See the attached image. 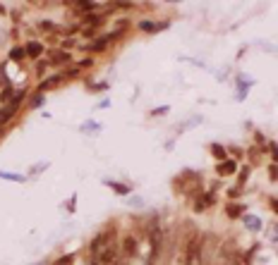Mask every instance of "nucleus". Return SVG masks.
Wrapping results in <instances>:
<instances>
[{
  "label": "nucleus",
  "mask_w": 278,
  "mask_h": 265,
  "mask_svg": "<svg viewBox=\"0 0 278 265\" xmlns=\"http://www.w3.org/2000/svg\"><path fill=\"white\" fill-rule=\"evenodd\" d=\"M266 175H269V179H271V182H278V165H274V162H271V165L266 167Z\"/></svg>",
  "instance_id": "obj_21"
},
{
  "label": "nucleus",
  "mask_w": 278,
  "mask_h": 265,
  "mask_svg": "<svg viewBox=\"0 0 278 265\" xmlns=\"http://www.w3.org/2000/svg\"><path fill=\"white\" fill-rule=\"evenodd\" d=\"M113 265H130L127 261H113Z\"/></svg>",
  "instance_id": "obj_27"
},
{
  "label": "nucleus",
  "mask_w": 278,
  "mask_h": 265,
  "mask_svg": "<svg viewBox=\"0 0 278 265\" xmlns=\"http://www.w3.org/2000/svg\"><path fill=\"white\" fill-rule=\"evenodd\" d=\"M225 194H228V198H230V201H238V198L242 196V189H240V186H230Z\"/></svg>",
  "instance_id": "obj_20"
},
{
  "label": "nucleus",
  "mask_w": 278,
  "mask_h": 265,
  "mask_svg": "<svg viewBox=\"0 0 278 265\" xmlns=\"http://www.w3.org/2000/svg\"><path fill=\"white\" fill-rule=\"evenodd\" d=\"M209 153L216 158V162L228 160V148H225V146H221V143H211V146H209Z\"/></svg>",
  "instance_id": "obj_12"
},
{
  "label": "nucleus",
  "mask_w": 278,
  "mask_h": 265,
  "mask_svg": "<svg viewBox=\"0 0 278 265\" xmlns=\"http://www.w3.org/2000/svg\"><path fill=\"white\" fill-rule=\"evenodd\" d=\"M202 248L204 237L199 232H192L185 241V265H202Z\"/></svg>",
  "instance_id": "obj_1"
},
{
  "label": "nucleus",
  "mask_w": 278,
  "mask_h": 265,
  "mask_svg": "<svg viewBox=\"0 0 278 265\" xmlns=\"http://www.w3.org/2000/svg\"><path fill=\"white\" fill-rule=\"evenodd\" d=\"M269 208H271V211H274V212L278 215V196H274V198H269Z\"/></svg>",
  "instance_id": "obj_24"
},
{
  "label": "nucleus",
  "mask_w": 278,
  "mask_h": 265,
  "mask_svg": "<svg viewBox=\"0 0 278 265\" xmlns=\"http://www.w3.org/2000/svg\"><path fill=\"white\" fill-rule=\"evenodd\" d=\"M48 67H51V62H48V60H38V62H36V74H38V77H41V74H46Z\"/></svg>",
  "instance_id": "obj_22"
},
{
  "label": "nucleus",
  "mask_w": 278,
  "mask_h": 265,
  "mask_svg": "<svg viewBox=\"0 0 278 265\" xmlns=\"http://www.w3.org/2000/svg\"><path fill=\"white\" fill-rule=\"evenodd\" d=\"M166 112H168V106H161V107L154 110V115H166Z\"/></svg>",
  "instance_id": "obj_25"
},
{
  "label": "nucleus",
  "mask_w": 278,
  "mask_h": 265,
  "mask_svg": "<svg viewBox=\"0 0 278 265\" xmlns=\"http://www.w3.org/2000/svg\"><path fill=\"white\" fill-rule=\"evenodd\" d=\"M46 103V96L43 93H34V98L29 101V110H36V107H41Z\"/></svg>",
  "instance_id": "obj_17"
},
{
  "label": "nucleus",
  "mask_w": 278,
  "mask_h": 265,
  "mask_svg": "<svg viewBox=\"0 0 278 265\" xmlns=\"http://www.w3.org/2000/svg\"><path fill=\"white\" fill-rule=\"evenodd\" d=\"M108 186H111L115 194H120V196L132 194V186H127V184H120V182H108Z\"/></svg>",
  "instance_id": "obj_15"
},
{
  "label": "nucleus",
  "mask_w": 278,
  "mask_h": 265,
  "mask_svg": "<svg viewBox=\"0 0 278 265\" xmlns=\"http://www.w3.org/2000/svg\"><path fill=\"white\" fill-rule=\"evenodd\" d=\"M266 156L271 158V162H274V165H278V143L276 141H269V143H266Z\"/></svg>",
  "instance_id": "obj_16"
},
{
  "label": "nucleus",
  "mask_w": 278,
  "mask_h": 265,
  "mask_svg": "<svg viewBox=\"0 0 278 265\" xmlns=\"http://www.w3.org/2000/svg\"><path fill=\"white\" fill-rule=\"evenodd\" d=\"M249 175H252V165H240V170H238V175H235V186L245 189V184H247Z\"/></svg>",
  "instance_id": "obj_11"
},
{
  "label": "nucleus",
  "mask_w": 278,
  "mask_h": 265,
  "mask_svg": "<svg viewBox=\"0 0 278 265\" xmlns=\"http://www.w3.org/2000/svg\"><path fill=\"white\" fill-rule=\"evenodd\" d=\"M108 48H111V41H108V36H106V34H101L98 38H96V41H92V43H87V46H84L82 51H84V53H93V55H98V53H106Z\"/></svg>",
  "instance_id": "obj_7"
},
{
  "label": "nucleus",
  "mask_w": 278,
  "mask_h": 265,
  "mask_svg": "<svg viewBox=\"0 0 278 265\" xmlns=\"http://www.w3.org/2000/svg\"><path fill=\"white\" fill-rule=\"evenodd\" d=\"M257 248H259V246H257V244H254V246L249 248V251H247V253L242 256V263H245V265H252V258H254V253H257Z\"/></svg>",
  "instance_id": "obj_19"
},
{
  "label": "nucleus",
  "mask_w": 278,
  "mask_h": 265,
  "mask_svg": "<svg viewBox=\"0 0 278 265\" xmlns=\"http://www.w3.org/2000/svg\"><path fill=\"white\" fill-rule=\"evenodd\" d=\"M92 65H93L92 57H84V60H79V62H77V67H79V70H84V67H92Z\"/></svg>",
  "instance_id": "obj_23"
},
{
  "label": "nucleus",
  "mask_w": 278,
  "mask_h": 265,
  "mask_svg": "<svg viewBox=\"0 0 278 265\" xmlns=\"http://www.w3.org/2000/svg\"><path fill=\"white\" fill-rule=\"evenodd\" d=\"M10 60H12V62H24V60H27L24 46H12V48H10Z\"/></svg>",
  "instance_id": "obj_14"
},
{
  "label": "nucleus",
  "mask_w": 278,
  "mask_h": 265,
  "mask_svg": "<svg viewBox=\"0 0 278 265\" xmlns=\"http://www.w3.org/2000/svg\"><path fill=\"white\" fill-rule=\"evenodd\" d=\"M120 253H123L125 258H134V256L139 253V239H137L134 234L123 237V241H120Z\"/></svg>",
  "instance_id": "obj_4"
},
{
  "label": "nucleus",
  "mask_w": 278,
  "mask_h": 265,
  "mask_svg": "<svg viewBox=\"0 0 278 265\" xmlns=\"http://www.w3.org/2000/svg\"><path fill=\"white\" fill-rule=\"evenodd\" d=\"M242 220H245V225H247V230H252V232H259L261 230V220L257 217V215H242Z\"/></svg>",
  "instance_id": "obj_13"
},
{
  "label": "nucleus",
  "mask_w": 278,
  "mask_h": 265,
  "mask_svg": "<svg viewBox=\"0 0 278 265\" xmlns=\"http://www.w3.org/2000/svg\"><path fill=\"white\" fill-rule=\"evenodd\" d=\"M67 79H65V74L62 72H56V74H51V77H46V79H41L36 84V93H43V91H56L65 84Z\"/></svg>",
  "instance_id": "obj_2"
},
{
  "label": "nucleus",
  "mask_w": 278,
  "mask_h": 265,
  "mask_svg": "<svg viewBox=\"0 0 278 265\" xmlns=\"http://www.w3.org/2000/svg\"><path fill=\"white\" fill-rule=\"evenodd\" d=\"M245 212H247V206L240 203V201H228V203H225V217H228V220H238Z\"/></svg>",
  "instance_id": "obj_9"
},
{
  "label": "nucleus",
  "mask_w": 278,
  "mask_h": 265,
  "mask_svg": "<svg viewBox=\"0 0 278 265\" xmlns=\"http://www.w3.org/2000/svg\"><path fill=\"white\" fill-rule=\"evenodd\" d=\"M5 15H7V7H5V5H0V17H5Z\"/></svg>",
  "instance_id": "obj_26"
},
{
  "label": "nucleus",
  "mask_w": 278,
  "mask_h": 265,
  "mask_svg": "<svg viewBox=\"0 0 278 265\" xmlns=\"http://www.w3.org/2000/svg\"><path fill=\"white\" fill-rule=\"evenodd\" d=\"M238 170H240V162L238 160H233V158H228V160H223V162H218L216 165V175L221 177H235L238 175Z\"/></svg>",
  "instance_id": "obj_8"
},
{
  "label": "nucleus",
  "mask_w": 278,
  "mask_h": 265,
  "mask_svg": "<svg viewBox=\"0 0 278 265\" xmlns=\"http://www.w3.org/2000/svg\"><path fill=\"white\" fill-rule=\"evenodd\" d=\"M24 51H27V57H29V60H38L41 55L48 53L46 43H43V41H36V38H29V41L24 43Z\"/></svg>",
  "instance_id": "obj_5"
},
{
  "label": "nucleus",
  "mask_w": 278,
  "mask_h": 265,
  "mask_svg": "<svg viewBox=\"0 0 278 265\" xmlns=\"http://www.w3.org/2000/svg\"><path fill=\"white\" fill-rule=\"evenodd\" d=\"M62 74H65V79L70 81V79H79V77H82V70H79V67L74 65V67H70V70H65Z\"/></svg>",
  "instance_id": "obj_18"
},
{
  "label": "nucleus",
  "mask_w": 278,
  "mask_h": 265,
  "mask_svg": "<svg viewBox=\"0 0 278 265\" xmlns=\"http://www.w3.org/2000/svg\"><path fill=\"white\" fill-rule=\"evenodd\" d=\"M22 103H24V101L15 98L10 106L0 107V127H2V129H5V124H7V122H12V120H15V115L19 112V106H22Z\"/></svg>",
  "instance_id": "obj_6"
},
{
  "label": "nucleus",
  "mask_w": 278,
  "mask_h": 265,
  "mask_svg": "<svg viewBox=\"0 0 278 265\" xmlns=\"http://www.w3.org/2000/svg\"><path fill=\"white\" fill-rule=\"evenodd\" d=\"M46 60L56 67V65H70L72 62V53L70 51H62V48H51L46 53Z\"/></svg>",
  "instance_id": "obj_3"
},
{
  "label": "nucleus",
  "mask_w": 278,
  "mask_h": 265,
  "mask_svg": "<svg viewBox=\"0 0 278 265\" xmlns=\"http://www.w3.org/2000/svg\"><path fill=\"white\" fill-rule=\"evenodd\" d=\"M15 96H17V88L12 86V84H5V86L0 88V103L2 106H10L15 101Z\"/></svg>",
  "instance_id": "obj_10"
}]
</instances>
